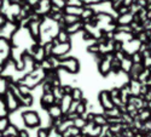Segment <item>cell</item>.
Returning <instances> with one entry per match:
<instances>
[{"label": "cell", "mask_w": 151, "mask_h": 137, "mask_svg": "<svg viewBox=\"0 0 151 137\" xmlns=\"http://www.w3.org/2000/svg\"><path fill=\"white\" fill-rule=\"evenodd\" d=\"M64 21H65L68 24H71V23L78 22L79 18H78V16H75V15H69V16H65V17H64Z\"/></svg>", "instance_id": "obj_4"}, {"label": "cell", "mask_w": 151, "mask_h": 137, "mask_svg": "<svg viewBox=\"0 0 151 137\" xmlns=\"http://www.w3.org/2000/svg\"><path fill=\"white\" fill-rule=\"evenodd\" d=\"M78 110H79V112H83V110H85V106H83V104H80Z\"/></svg>", "instance_id": "obj_9"}, {"label": "cell", "mask_w": 151, "mask_h": 137, "mask_svg": "<svg viewBox=\"0 0 151 137\" xmlns=\"http://www.w3.org/2000/svg\"><path fill=\"white\" fill-rule=\"evenodd\" d=\"M23 119L26 121L27 125L32 126V128H34L35 125L39 124V117H37V114L34 113V112H28V113H26L23 115Z\"/></svg>", "instance_id": "obj_1"}, {"label": "cell", "mask_w": 151, "mask_h": 137, "mask_svg": "<svg viewBox=\"0 0 151 137\" xmlns=\"http://www.w3.org/2000/svg\"><path fill=\"white\" fill-rule=\"evenodd\" d=\"M74 99H80V96H81V91L80 90H74V95H73Z\"/></svg>", "instance_id": "obj_6"}, {"label": "cell", "mask_w": 151, "mask_h": 137, "mask_svg": "<svg viewBox=\"0 0 151 137\" xmlns=\"http://www.w3.org/2000/svg\"><path fill=\"white\" fill-rule=\"evenodd\" d=\"M5 23H6V18H5V16H3V15H0V27H3V26H5Z\"/></svg>", "instance_id": "obj_7"}, {"label": "cell", "mask_w": 151, "mask_h": 137, "mask_svg": "<svg viewBox=\"0 0 151 137\" xmlns=\"http://www.w3.org/2000/svg\"><path fill=\"white\" fill-rule=\"evenodd\" d=\"M90 51L97 52V51H98V47H97V46H92V47H90Z\"/></svg>", "instance_id": "obj_8"}, {"label": "cell", "mask_w": 151, "mask_h": 137, "mask_svg": "<svg viewBox=\"0 0 151 137\" xmlns=\"http://www.w3.org/2000/svg\"><path fill=\"white\" fill-rule=\"evenodd\" d=\"M62 65L64 66L69 72L71 73H76L79 70V62L74 58H70V59H67V61H63Z\"/></svg>", "instance_id": "obj_2"}, {"label": "cell", "mask_w": 151, "mask_h": 137, "mask_svg": "<svg viewBox=\"0 0 151 137\" xmlns=\"http://www.w3.org/2000/svg\"><path fill=\"white\" fill-rule=\"evenodd\" d=\"M58 38H59V40H60L62 43H65V41H67V39L69 38V35H68V33H67V32H60V33H59V35H58Z\"/></svg>", "instance_id": "obj_5"}, {"label": "cell", "mask_w": 151, "mask_h": 137, "mask_svg": "<svg viewBox=\"0 0 151 137\" xmlns=\"http://www.w3.org/2000/svg\"><path fill=\"white\" fill-rule=\"evenodd\" d=\"M69 49H70V44H68V43H62V44H59V45H57V46H55V47L52 49V52H53L55 55H63V54L68 52Z\"/></svg>", "instance_id": "obj_3"}]
</instances>
